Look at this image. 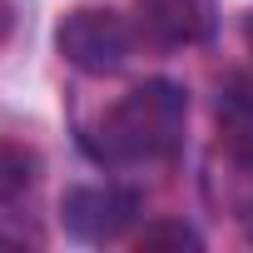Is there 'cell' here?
Instances as JSON below:
<instances>
[{
  "label": "cell",
  "mask_w": 253,
  "mask_h": 253,
  "mask_svg": "<svg viewBox=\"0 0 253 253\" xmlns=\"http://www.w3.org/2000/svg\"><path fill=\"white\" fill-rule=\"evenodd\" d=\"M134 10H139V30L164 50L204 45L218 30V5L213 0H134Z\"/></svg>",
  "instance_id": "277c9868"
},
{
  "label": "cell",
  "mask_w": 253,
  "mask_h": 253,
  "mask_svg": "<svg viewBox=\"0 0 253 253\" xmlns=\"http://www.w3.org/2000/svg\"><path fill=\"white\" fill-rule=\"evenodd\" d=\"M30 169H35V159H30L20 144H5V139H0V199H15V194L35 179Z\"/></svg>",
  "instance_id": "8992f818"
},
{
  "label": "cell",
  "mask_w": 253,
  "mask_h": 253,
  "mask_svg": "<svg viewBox=\"0 0 253 253\" xmlns=\"http://www.w3.org/2000/svg\"><path fill=\"white\" fill-rule=\"evenodd\" d=\"M189 124V94L174 80H149L129 89L114 109H104L84 129V154L104 169H134L159 164L184 144Z\"/></svg>",
  "instance_id": "6da1fadb"
},
{
  "label": "cell",
  "mask_w": 253,
  "mask_h": 253,
  "mask_svg": "<svg viewBox=\"0 0 253 253\" xmlns=\"http://www.w3.org/2000/svg\"><path fill=\"white\" fill-rule=\"evenodd\" d=\"M139 209H144L139 189L124 184H75L60 199V218L80 243H114L119 233H129Z\"/></svg>",
  "instance_id": "3957f363"
},
{
  "label": "cell",
  "mask_w": 253,
  "mask_h": 253,
  "mask_svg": "<svg viewBox=\"0 0 253 253\" xmlns=\"http://www.w3.org/2000/svg\"><path fill=\"white\" fill-rule=\"evenodd\" d=\"M199 243L204 238L194 228H184V223H154V228L139 233V248H199Z\"/></svg>",
  "instance_id": "52a82bcc"
},
{
  "label": "cell",
  "mask_w": 253,
  "mask_h": 253,
  "mask_svg": "<svg viewBox=\"0 0 253 253\" xmlns=\"http://www.w3.org/2000/svg\"><path fill=\"white\" fill-rule=\"evenodd\" d=\"M55 50L84 75H114L134 50V25L104 5H80L60 20Z\"/></svg>",
  "instance_id": "7a4b0ae2"
},
{
  "label": "cell",
  "mask_w": 253,
  "mask_h": 253,
  "mask_svg": "<svg viewBox=\"0 0 253 253\" xmlns=\"http://www.w3.org/2000/svg\"><path fill=\"white\" fill-rule=\"evenodd\" d=\"M243 35H248V50H253V10H248V20H243Z\"/></svg>",
  "instance_id": "ba28073f"
},
{
  "label": "cell",
  "mask_w": 253,
  "mask_h": 253,
  "mask_svg": "<svg viewBox=\"0 0 253 253\" xmlns=\"http://www.w3.org/2000/svg\"><path fill=\"white\" fill-rule=\"evenodd\" d=\"M218 129H223L228 159H233L243 174H253V94L233 89V94L218 104Z\"/></svg>",
  "instance_id": "5b68a950"
}]
</instances>
